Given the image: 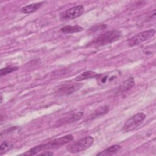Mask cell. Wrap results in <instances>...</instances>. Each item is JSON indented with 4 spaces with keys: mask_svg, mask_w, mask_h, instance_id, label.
I'll return each instance as SVG.
<instances>
[{
    "mask_svg": "<svg viewBox=\"0 0 156 156\" xmlns=\"http://www.w3.org/2000/svg\"><path fill=\"white\" fill-rule=\"evenodd\" d=\"M121 37V33L119 30H113L101 34L98 37L88 43V46L100 47L109 44L118 40Z\"/></svg>",
    "mask_w": 156,
    "mask_h": 156,
    "instance_id": "obj_1",
    "label": "cell"
},
{
    "mask_svg": "<svg viewBox=\"0 0 156 156\" xmlns=\"http://www.w3.org/2000/svg\"><path fill=\"white\" fill-rule=\"evenodd\" d=\"M93 141V137L91 136H87L73 143L69 146L68 150L69 152L73 154L80 152L90 147Z\"/></svg>",
    "mask_w": 156,
    "mask_h": 156,
    "instance_id": "obj_2",
    "label": "cell"
},
{
    "mask_svg": "<svg viewBox=\"0 0 156 156\" xmlns=\"http://www.w3.org/2000/svg\"><path fill=\"white\" fill-rule=\"evenodd\" d=\"M155 34L154 29H149L141 32L127 40V45L129 47H134L152 38Z\"/></svg>",
    "mask_w": 156,
    "mask_h": 156,
    "instance_id": "obj_3",
    "label": "cell"
},
{
    "mask_svg": "<svg viewBox=\"0 0 156 156\" xmlns=\"http://www.w3.org/2000/svg\"><path fill=\"white\" fill-rule=\"evenodd\" d=\"M146 118V115L143 113H138L132 117H130L124 124L122 127V131L128 132L132 131L140 126Z\"/></svg>",
    "mask_w": 156,
    "mask_h": 156,
    "instance_id": "obj_4",
    "label": "cell"
},
{
    "mask_svg": "<svg viewBox=\"0 0 156 156\" xmlns=\"http://www.w3.org/2000/svg\"><path fill=\"white\" fill-rule=\"evenodd\" d=\"M84 12V7L82 5H79L73 7L60 14V20L62 21L71 20L80 16Z\"/></svg>",
    "mask_w": 156,
    "mask_h": 156,
    "instance_id": "obj_5",
    "label": "cell"
},
{
    "mask_svg": "<svg viewBox=\"0 0 156 156\" xmlns=\"http://www.w3.org/2000/svg\"><path fill=\"white\" fill-rule=\"evenodd\" d=\"M73 140H74V137L72 135H66L62 137L56 138L46 144H42L43 150L57 149Z\"/></svg>",
    "mask_w": 156,
    "mask_h": 156,
    "instance_id": "obj_6",
    "label": "cell"
},
{
    "mask_svg": "<svg viewBox=\"0 0 156 156\" xmlns=\"http://www.w3.org/2000/svg\"><path fill=\"white\" fill-rule=\"evenodd\" d=\"M83 115V113L82 112H77L70 113L68 115L64 116L60 118L57 121H56L54 126L56 127H60L62 126L66 125L67 124L76 122L80 120L82 118Z\"/></svg>",
    "mask_w": 156,
    "mask_h": 156,
    "instance_id": "obj_7",
    "label": "cell"
},
{
    "mask_svg": "<svg viewBox=\"0 0 156 156\" xmlns=\"http://www.w3.org/2000/svg\"><path fill=\"white\" fill-rule=\"evenodd\" d=\"M82 86V84L79 83L66 84L63 85L62 87L60 88L58 90L57 93L62 95H67L69 94H71L76 91L77 90H79Z\"/></svg>",
    "mask_w": 156,
    "mask_h": 156,
    "instance_id": "obj_8",
    "label": "cell"
},
{
    "mask_svg": "<svg viewBox=\"0 0 156 156\" xmlns=\"http://www.w3.org/2000/svg\"><path fill=\"white\" fill-rule=\"evenodd\" d=\"M121 149V146L119 144H114L112 145L106 149H105L104 151H101V152L96 154V155H114L116 152H118L119 149Z\"/></svg>",
    "mask_w": 156,
    "mask_h": 156,
    "instance_id": "obj_9",
    "label": "cell"
},
{
    "mask_svg": "<svg viewBox=\"0 0 156 156\" xmlns=\"http://www.w3.org/2000/svg\"><path fill=\"white\" fill-rule=\"evenodd\" d=\"M43 4V2L29 4L21 9V12L23 13H31L37 11Z\"/></svg>",
    "mask_w": 156,
    "mask_h": 156,
    "instance_id": "obj_10",
    "label": "cell"
},
{
    "mask_svg": "<svg viewBox=\"0 0 156 156\" xmlns=\"http://www.w3.org/2000/svg\"><path fill=\"white\" fill-rule=\"evenodd\" d=\"M135 85V80L133 77H130L126 80H125L122 84L119 87L118 91L119 93H123L127 91L133 87Z\"/></svg>",
    "mask_w": 156,
    "mask_h": 156,
    "instance_id": "obj_11",
    "label": "cell"
},
{
    "mask_svg": "<svg viewBox=\"0 0 156 156\" xmlns=\"http://www.w3.org/2000/svg\"><path fill=\"white\" fill-rule=\"evenodd\" d=\"M98 76V74L96 72L92 71H85V72L81 73L78 76H77L76 77L75 80L77 82H80V81L84 80L86 79L94 78Z\"/></svg>",
    "mask_w": 156,
    "mask_h": 156,
    "instance_id": "obj_12",
    "label": "cell"
},
{
    "mask_svg": "<svg viewBox=\"0 0 156 156\" xmlns=\"http://www.w3.org/2000/svg\"><path fill=\"white\" fill-rule=\"evenodd\" d=\"M83 30V28L80 26H66L60 29V31L65 34H72L76 32H79Z\"/></svg>",
    "mask_w": 156,
    "mask_h": 156,
    "instance_id": "obj_13",
    "label": "cell"
},
{
    "mask_svg": "<svg viewBox=\"0 0 156 156\" xmlns=\"http://www.w3.org/2000/svg\"><path fill=\"white\" fill-rule=\"evenodd\" d=\"M107 26L105 24H96L93 26H92L87 32L90 34H92L94 33H96L97 32L103 30L107 28Z\"/></svg>",
    "mask_w": 156,
    "mask_h": 156,
    "instance_id": "obj_14",
    "label": "cell"
},
{
    "mask_svg": "<svg viewBox=\"0 0 156 156\" xmlns=\"http://www.w3.org/2000/svg\"><path fill=\"white\" fill-rule=\"evenodd\" d=\"M43 150L42 144H40L36 146H34V147L31 148L29 151H27L26 152L24 153L23 155H34L38 154V152H41Z\"/></svg>",
    "mask_w": 156,
    "mask_h": 156,
    "instance_id": "obj_15",
    "label": "cell"
},
{
    "mask_svg": "<svg viewBox=\"0 0 156 156\" xmlns=\"http://www.w3.org/2000/svg\"><path fill=\"white\" fill-rule=\"evenodd\" d=\"M12 144L7 142V141H4L1 143L0 146V154L2 155L7 151H8L12 147Z\"/></svg>",
    "mask_w": 156,
    "mask_h": 156,
    "instance_id": "obj_16",
    "label": "cell"
},
{
    "mask_svg": "<svg viewBox=\"0 0 156 156\" xmlns=\"http://www.w3.org/2000/svg\"><path fill=\"white\" fill-rule=\"evenodd\" d=\"M109 110V107L107 105H104L103 107H99L98 109L96 110V112H94L93 113V116H98L99 115H104L106 113H107Z\"/></svg>",
    "mask_w": 156,
    "mask_h": 156,
    "instance_id": "obj_17",
    "label": "cell"
},
{
    "mask_svg": "<svg viewBox=\"0 0 156 156\" xmlns=\"http://www.w3.org/2000/svg\"><path fill=\"white\" fill-rule=\"evenodd\" d=\"M18 67H16V66H10V67H6V68H2L0 71V73H1V76H3V75H6L7 74H9V73H11L12 72L14 71H16V70H18Z\"/></svg>",
    "mask_w": 156,
    "mask_h": 156,
    "instance_id": "obj_18",
    "label": "cell"
},
{
    "mask_svg": "<svg viewBox=\"0 0 156 156\" xmlns=\"http://www.w3.org/2000/svg\"><path fill=\"white\" fill-rule=\"evenodd\" d=\"M38 155H54V153L51 151H45V152L38 154Z\"/></svg>",
    "mask_w": 156,
    "mask_h": 156,
    "instance_id": "obj_19",
    "label": "cell"
}]
</instances>
